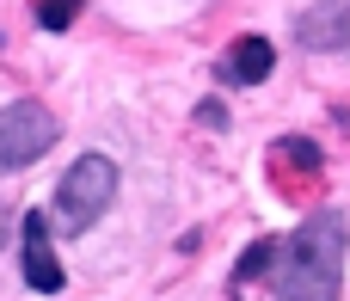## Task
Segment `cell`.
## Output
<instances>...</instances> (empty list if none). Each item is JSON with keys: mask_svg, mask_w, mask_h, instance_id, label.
Here are the masks:
<instances>
[{"mask_svg": "<svg viewBox=\"0 0 350 301\" xmlns=\"http://www.w3.org/2000/svg\"><path fill=\"white\" fill-rule=\"evenodd\" d=\"M277 154H283L295 172H320V142H308V135H283Z\"/></svg>", "mask_w": 350, "mask_h": 301, "instance_id": "cell-8", "label": "cell"}, {"mask_svg": "<svg viewBox=\"0 0 350 301\" xmlns=\"http://www.w3.org/2000/svg\"><path fill=\"white\" fill-rule=\"evenodd\" d=\"M18 265H25V283H31L37 296H62L68 271H62V259H55V246H49V215H43V209H31L25 228H18Z\"/></svg>", "mask_w": 350, "mask_h": 301, "instance_id": "cell-4", "label": "cell"}, {"mask_svg": "<svg viewBox=\"0 0 350 301\" xmlns=\"http://www.w3.org/2000/svg\"><path fill=\"white\" fill-rule=\"evenodd\" d=\"M55 129H62L55 111L37 105V99H12V105H0V172H25V166H37V160L49 154Z\"/></svg>", "mask_w": 350, "mask_h": 301, "instance_id": "cell-3", "label": "cell"}, {"mask_svg": "<svg viewBox=\"0 0 350 301\" xmlns=\"http://www.w3.org/2000/svg\"><path fill=\"white\" fill-rule=\"evenodd\" d=\"M80 6H86V0H37V25H43V31H68V25L80 18Z\"/></svg>", "mask_w": 350, "mask_h": 301, "instance_id": "cell-9", "label": "cell"}, {"mask_svg": "<svg viewBox=\"0 0 350 301\" xmlns=\"http://www.w3.org/2000/svg\"><path fill=\"white\" fill-rule=\"evenodd\" d=\"M271 265H277V240H258V246L234 265V289H246V283H252V277H265Z\"/></svg>", "mask_w": 350, "mask_h": 301, "instance_id": "cell-7", "label": "cell"}, {"mask_svg": "<svg viewBox=\"0 0 350 301\" xmlns=\"http://www.w3.org/2000/svg\"><path fill=\"white\" fill-rule=\"evenodd\" d=\"M345 246H350L345 215L338 209H314L277 246V265H271L277 301H338V289H345Z\"/></svg>", "mask_w": 350, "mask_h": 301, "instance_id": "cell-1", "label": "cell"}, {"mask_svg": "<svg viewBox=\"0 0 350 301\" xmlns=\"http://www.w3.org/2000/svg\"><path fill=\"white\" fill-rule=\"evenodd\" d=\"M111 197H117V160L111 154H80L68 172H62V185H55V228L62 234H86L105 209H111Z\"/></svg>", "mask_w": 350, "mask_h": 301, "instance_id": "cell-2", "label": "cell"}, {"mask_svg": "<svg viewBox=\"0 0 350 301\" xmlns=\"http://www.w3.org/2000/svg\"><path fill=\"white\" fill-rule=\"evenodd\" d=\"M295 43H308V49H350V0H314L295 18Z\"/></svg>", "mask_w": 350, "mask_h": 301, "instance_id": "cell-5", "label": "cell"}, {"mask_svg": "<svg viewBox=\"0 0 350 301\" xmlns=\"http://www.w3.org/2000/svg\"><path fill=\"white\" fill-rule=\"evenodd\" d=\"M271 68H277L271 37H234L221 55V80H234V86H258V80H271Z\"/></svg>", "mask_w": 350, "mask_h": 301, "instance_id": "cell-6", "label": "cell"}, {"mask_svg": "<svg viewBox=\"0 0 350 301\" xmlns=\"http://www.w3.org/2000/svg\"><path fill=\"white\" fill-rule=\"evenodd\" d=\"M0 240H6V203H0Z\"/></svg>", "mask_w": 350, "mask_h": 301, "instance_id": "cell-10", "label": "cell"}]
</instances>
